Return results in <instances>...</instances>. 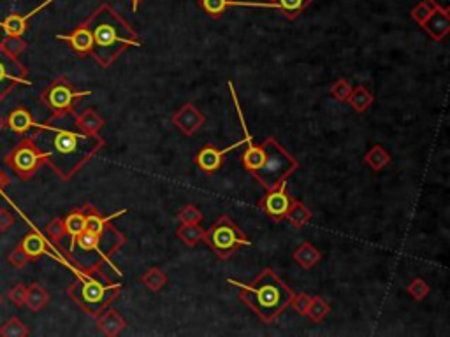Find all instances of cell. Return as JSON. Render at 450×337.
Masks as SVG:
<instances>
[{
  "label": "cell",
  "instance_id": "cell-41",
  "mask_svg": "<svg viewBox=\"0 0 450 337\" xmlns=\"http://www.w3.org/2000/svg\"><path fill=\"white\" fill-rule=\"evenodd\" d=\"M431 11H433V6H431V4L427 2V0H423V2H419L415 7H413L412 13H410V14H412L413 20H415L417 23L420 25L424 20H426V16L431 13Z\"/></svg>",
  "mask_w": 450,
  "mask_h": 337
},
{
  "label": "cell",
  "instance_id": "cell-30",
  "mask_svg": "<svg viewBox=\"0 0 450 337\" xmlns=\"http://www.w3.org/2000/svg\"><path fill=\"white\" fill-rule=\"evenodd\" d=\"M346 102L352 106L354 111L366 113V109H370L371 104H373V95H371L364 87H356L350 91Z\"/></svg>",
  "mask_w": 450,
  "mask_h": 337
},
{
  "label": "cell",
  "instance_id": "cell-12",
  "mask_svg": "<svg viewBox=\"0 0 450 337\" xmlns=\"http://www.w3.org/2000/svg\"><path fill=\"white\" fill-rule=\"evenodd\" d=\"M18 246L27 253V257L30 258V260H35V258L42 257V255H49V257L56 258V260L62 262L63 265L70 267L69 260H67L65 257H62V255L56 253V251L53 250L51 244H49V241H46L44 237L37 232V230H32L30 234H27Z\"/></svg>",
  "mask_w": 450,
  "mask_h": 337
},
{
  "label": "cell",
  "instance_id": "cell-28",
  "mask_svg": "<svg viewBox=\"0 0 450 337\" xmlns=\"http://www.w3.org/2000/svg\"><path fill=\"white\" fill-rule=\"evenodd\" d=\"M311 216H313V212H311L310 209H308L306 205L303 204V202L296 201V198H294L292 204H290V208H289V211H287L285 220L290 223V225L296 227V229H301V227H304L306 223H310Z\"/></svg>",
  "mask_w": 450,
  "mask_h": 337
},
{
  "label": "cell",
  "instance_id": "cell-42",
  "mask_svg": "<svg viewBox=\"0 0 450 337\" xmlns=\"http://www.w3.org/2000/svg\"><path fill=\"white\" fill-rule=\"evenodd\" d=\"M25 295H27V286L21 285V283H18V285H14L13 288L9 290L11 303L16 304L18 307L25 306Z\"/></svg>",
  "mask_w": 450,
  "mask_h": 337
},
{
  "label": "cell",
  "instance_id": "cell-8",
  "mask_svg": "<svg viewBox=\"0 0 450 337\" xmlns=\"http://www.w3.org/2000/svg\"><path fill=\"white\" fill-rule=\"evenodd\" d=\"M92 91H77L65 76H58L41 94V102L51 111L53 118L73 115L74 106L80 98L88 97Z\"/></svg>",
  "mask_w": 450,
  "mask_h": 337
},
{
  "label": "cell",
  "instance_id": "cell-3",
  "mask_svg": "<svg viewBox=\"0 0 450 337\" xmlns=\"http://www.w3.org/2000/svg\"><path fill=\"white\" fill-rule=\"evenodd\" d=\"M227 283L239 290V299L265 324H275L280 314L289 307L294 295L292 290L271 267H265L250 283L232 278Z\"/></svg>",
  "mask_w": 450,
  "mask_h": 337
},
{
  "label": "cell",
  "instance_id": "cell-32",
  "mask_svg": "<svg viewBox=\"0 0 450 337\" xmlns=\"http://www.w3.org/2000/svg\"><path fill=\"white\" fill-rule=\"evenodd\" d=\"M331 313V306H329L327 303H325L322 297L315 295L310 299V306H308V311H306V317L310 318L311 322H315V324H318V322L324 320L327 314Z\"/></svg>",
  "mask_w": 450,
  "mask_h": 337
},
{
  "label": "cell",
  "instance_id": "cell-16",
  "mask_svg": "<svg viewBox=\"0 0 450 337\" xmlns=\"http://www.w3.org/2000/svg\"><path fill=\"white\" fill-rule=\"evenodd\" d=\"M56 39L60 41H65L77 55L81 56H90L92 55V49H94V37H92V32L90 28L83 23L77 25L69 35H56Z\"/></svg>",
  "mask_w": 450,
  "mask_h": 337
},
{
  "label": "cell",
  "instance_id": "cell-4",
  "mask_svg": "<svg viewBox=\"0 0 450 337\" xmlns=\"http://www.w3.org/2000/svg\"><path fill=\"white\" fill-rule=\"evenodd\" d=\"M125 243V236L111 223H108L101 234L83 230L76 237L73 251L65 255L70 260L69 269L74 272V276H77L80 272L97 271V269H104V265H109L115 269L116 274L122 276L123 272L113 264L111 255H115Z\"/></svg>",
  "mask_w": 450,
  "mask_h": 337
},
{
  "label": "cell",
  "instance_id": "cell-25",
  "mask_svg": "<svg viewBox=\"0 0 450 337\" xmlns=\"http://www.w3.org/2000/svg\"><path fill=\"white\" fill-rule=\"evenodd\" d=\"M320 258H322L320 251H318L313 244L308 243V241L301 244V246L294 251V262H296L297 265H301L304 271L315 267V265L320 262Z\"/></svg>",
  "mask_w": 450,
  "mask_h": 337
},
{
  "label": "cell",
  "instance_id": "cell-40",
  "mask_svg": "<svg viewBox=\"0 0 450 337\" xmlns=\"http://www.w3.org/2000/svg\"><path fill=\"white\" fill-rule=\"evenodd\" d=\"M7 260H9V264L13 265L14 269H23L25 265L30 262V258H28L27 253H25V251L21 250L20 246H18L16 250H13L9 255H7Z\"/></svg>",
  "mask_w": 450,
  "mask_h": 337
},
{
  "label": "cell",
  "instance_id": "cell-35",
  "mask_svg": "<svg viewBox=\"0 0 450 337\" xmlns=\"http://www.w3.org/2000/svg\"><path fill=\"white\" fill-rule=\"evenodd\" d=\"M0 41H2L4 49L13 56L21 55L27 49V42L20 35H6V39H0Z\"/></svg>",
  "mask_w": 450,
  "mask_h": 337
},
{
  "label": "cell",
  "instance_id": "cell-11",
  "mask_svg": "<svg viewBox=\"0 0 450 337\" xmlns=\"http://www.w3.org/2000/svg\"><path fill=\"white\" fill-rule=\"evenodd\" d=\"M292 201L294 198L287 193L285 183H283L282 186L275 188V190L265 191L264 197L258 201V209L268 218H271L273 222H282V220H285V215L289 211Z\"/></svg>",
  "mask_w": 450,
  "mask_h": 337
},
{
  "label": "cell",
  "instance_id": "cell-13",
  "mask_svg": "<svg viewBox=\"0 0 450 337\" xmlns=\"http://www.w3.org/2000/svg\"><path fill=\"white\" fill-rule=\"evenodd\" d=\"M171 122L183 136H194L204 125V115L192 102H187L173 115Z\"/></svg>",
  "mask_w": 450,
  "mask_h": 337
},
{
  "label": "cell",
  "instance_id": "cell-23",
  "mask_svg": "<svg viewBox=\"0 0 450 337\" xmlns=\"http://www.w3.org/2000/svg\"><path fill=\"white\" fill-rule=\"evenodd\" d=\"M6 125L13 130L14 134H27L28 130L34 129L35 122L32 118V113L25 108H18L13 109V111L7 115L6 118Z\"/></svg>",
  "mask_w": 450,
  "mask_h": 337
},
{
  "label": "cell",
  "instance_id": "cell-20",
  "mask_svg": "<svg viewBox=\"0 0 450 337\" xmlns=\"http://www.w3.org/2000/svg\"><path fill=\"white\" fill-rule=\"evenodd\" d=\"M74 125L80 132L90 134V136H97L102 129H104V120L99 115L95 109L88 108L80 115H74Z\"/></svg>",
  "mask_w": 450,
  "mask_h": 337
},
{
  "label": "cell",
  "instance_id": "cell-10",
  "mask_svg": "<svg viewBox=\"0 0 450 337\" xmlns=\"http://www.w3.org/2000/svg\"><path fill=\"white\" fill-rule=\"evenodd\" d=\"M28 70L16 56L9 55L4 49L2 41H0V102L18 87V84H25L30 87L28 81Z\"/></svg>",
  "mask_w": 450,
  "mask_h": 337
},
{
  "label": "cell",
  "instance_id": "cell-9",
  "mask_svg": "<svg viewBox=\"0 0 450 337\" xmlns=\"http://www.w3.org/2000/svg\"><path fill=\"white\" fill-rule=\"evenodd\" d=\"M4 162H6L7 167L13 170L18 177H21V179L25 181L30 179V177L41 169V165L46 164L44 157H42L41 151L37 150V146L34 144L32 137H23V139L6 155Z\"/></svg>",
  "mask_w": 450,
  "mask_h": 337
},
{
  "label": "cell",
  "instance_id": "cell-47",
  "mask_svg": "<svg viewBox=\"0 0 450 337\" xmlns=\"http://www.w3.org/2000/svg\"><path fill=\"white\" fill-rule=\"evenodd\" d=\"M4 129H6V118H2V116H0V132H2Z\"/></svg>",
  "mask_w": 450,
  "mask_h": 337
},
{
  "label": "cell",
  "instance_id": "cell-34",
  "mask_svg": "<svg viewBox=\"0 0 450 337\" xmlns=\"http://www.w3.org/2000/svg\"><path fill=\"white\" fill-rule=\"evenodd\" d=\"M406 292L412 295L413 300H417V303H423V300L426 299L427 295H430V285L426 283V279L415 278V279H412V283L408 285Z\"/></svg>",
  "mask_w": 450,
  "mask_h": 337
},
{
  "label": "cell",
  "instance_id": "cell-19",
  "mask_svg": "<svg viewBox=\"0 0 450 337\" xmlns=\"http://www.w3.org/2000/svg\"><path fill=\"white\" fill-rule=\"evenodd\" d=\"M197 6L211 18L218 20L229 7H268V2H241V0H199Z\"/></svg>",
  "mask_w": 450,
  "mask_h": 337
},
{
  "label": "cell",
  "instance_id": "cell-1",
  "mask_svg": "<svg viewBox=\"0 0 450 337\" xmlns=\"http://www.w3.org/2000/svg\"><path fill=\"white\" fill-rule=\"evenodd\" d=\"M67 118L69 115L60 118L51 116L46 123H35V132L30 136L46 164L63 181L73 179L106 146V141L99 134H83L76 125L69 129Z\"/></svg>",
  "mask_w": 450,
  "mask_h": 337
},
{
  "label": "cell",
  "instance_id": "cell-15",
  "mask_svg": "<svg viewBox=\"0 0 450 337\" xmlns=\"http://www.w3.org/2000/svg\"><path fill=\"white\" fill-rule=\"evenodd\" d=\"M420 27H423V30H426L435 41H444L450 32V11L433 7V11L427 14L426 20L420 23Z\"/></svg>",
  "mask_w": 450,
  "mask_h": 337
},
{
  "label": "cell",
  "instance_id": "cell-5",
  "mask_svg": "<svg viewBox=\"0 0 450 337\" xmlns=\"http://www.w3.org/2000/svg\"><path fill=\"white\" fill-rule=\"evenodd\" d=\"M122 292V283H116L102 269L80 272L67 286V295L87 314L97 318L113 306Z\"/></svg>",
  "mask_w": 450,
  "mask_h": 337
},
{
  "label": "cell",
  "instance_id": "cell-36",
  "mask_svg": "<svg viewBox=\"0 0 450 337\" xmlns=\"http://www.w3.org/2000/svg\"><path fill=\"white\" fill-rule=\"evenodd\" d=\"M46 232H48L51 243H55V244L62 243V239L65 237V227H63V220L62 218L51 220V222L48 223V227H46Z\"/></svg>",
  "mask_w": 450,
  "mask_h": 337
},
{
  "label": "cell",
  "instance_id": "cell-2",
  "mask_svg": "<svg viewBox=\"0 0 450 337\" xmlns=\"http://www.w3.org/2000/svg\"><path fill=\"white\" fill-rule=\"evenodd\" d=\"M94 37L92 58L101 67L108 69L120 58L125 49L143 46V39L137 35L132 25L123 20L109 4H101L85 20Z\"/></svg>",
  "mask_w": 450,
  "mask_h": 337
},
{
  "label": "cell",
  "instance_id": "cell-37",
  "mask_svg": "<svg viewBox=\"0 0 450 337\" xmlns=\"http://www.w3.org/2000/svg\"><path fill=\"white\" fill-rule=\"evenodd\" d=\"M178 218L182 223H201L203 222L204 215H203V211L197 208V205L189 204V205H185L182 211H180Z\"/></svg>",
  "mask_w": 450,
  "mask_h": 337
},
{
  "label": "cell",
  "instance_id": "cell-17",
  "mask_svg": "<svg viewBox=\"0 0 450 337\" xmlns=\"http://www.w3.org/2000/svg\"><path fill=\"white\" fill-rule=\"evenodd\" d=\"M83 211H85V230H88V232H92V234H101L108 223H111L113 220H116V218H120V216L130 212V208L120 209L118 212H113V215L104 216V215H101V211H99L95 205L85 204Z\"/></svg>",
  "mask_w": 450,
  "mask_h": 337
},
{
  "label": "cell",
  "instance_id": "cell-14",
  "mask_svg": "<svg viewBox=\"0 0 450 337\" xmlns=\"http://www.w3.org/2000/svg\"><path fill=\"white\" fill-rule=\"evenodd\" d=\"M244 143H246V139L239 141V143L232 144V146L225 148V150H217L215 146L208 144V146H204L203 150H201L199 153L196 155V160H194V162H196L197 167L203 170L204 174L211 176V174H215L218 169H220L222 160H224L225 155L230 153V151H234L236 148H239L241 144H244Z\"/></svg>",
  "mask_w": 450,
  "mask_h": 337
},
{
  "label": "cell",
  "instance_id": "cell-48",
  "mask_svg": "<svg viewBox=\"0 0 450 337\" xmlns=\"http://www.w3.org/2000/svg\"><path fill=\"white\" fill-rule=\"evenodd\" d=\"M0 304H2V297H0Z\"/></svg>",
  "mask_w": 450,
  "mask_h": 337
},
{
  "label": "cell",
  "instance_id": "cell-29",
  "mask_svg": "<svg viewBox=\"0 0 450 337\" xmlns=\"http://www.w3.org/2000/svg\"><path fill=\"white\" fill-rule=\"evenodd\" d=\"M364 164L371 170H375V172H380L382 169L387 167V165L391 164V155H389L380 144H375V146L368 151L366 157H364Z\"/></svg>",
  "mask_w": 450,
  "mask_h": 337
},
{
  "label": "cell",
  "instance_id": "cell-31",
  "mask_svg": "<svg viewBox=\"0 0 450 337\" xmlns=\"http://www.w3.org/2000/svg\"><path fill=\"white\" fill-rule=\"evenodd\" d=\"M141 281L151 290V292H161L165 285H168V274L158 267H150L143 276Z\"/></svg>",
  "mask_w": 450,
  "mask_h": 337
},
{
  "label": "cell",
  "instance_id": "cell-46",
  "mask_svg": "<svg viewBox=\"0 0 450 337\" xmlns=\"http://www.w3.org/2000/svg\"><path fill=\"white\" fill-rule=\"evenodd\" d=\"M130 2H132V11H134V13H136L137 7H139V4L144 2V0H130Z\"/></svg>",
  "mask_w": 450,
  "mask_h": 337
},
{
  "label": "cell",
  "instance_id": "cell-38",
  "mask_svg": "<svg viewBox=\"0 0 450 337\" xmlns=\"http://www.w3.org/2000/svg\"><path fill=\"white\" fill-rule=\"evenodd\" d=\"M350 91H352V84H350L346 80H338L331 87V91H329V94H331V97L335 98V101L346 102V98H349Z\"/></svg>",
  "mask_w": 450,
  "mask_h": 337
},
{
  "label": "cell",
  "instance_id": "cell-7",
  "mask_svg": "<svg viewBox=\"0 0 450 337\" xmlns=\"http://www.w3.org/2000/svg\"><path fill=\"white\" fill-rule=\"evenodd\" d=\"M204 243L215 251L218 258L227 260L232 257L234 251L241 246H251V241L244 236L243 230L229 218V216H220L210 229L204 232Z\"/></svg>",
  "mask_w": 450,
  "mask_h": 337
},
{
  "label": "cell",
  "instance_id": "cell-21",
  "mask_svg": "<svg viewBox=\"0 0 450 337\" xmlns=\"http://www.w3.org/2000/svg\"><path fill=\"white\" fill-rule=\"evenodd\" d=\"M97 325H99V329L102 331V334H106L109 337H115V336H118L120 332L123 331V329H125L127 322H125V318H123L122 314L118 313V311L111 310V307H109V310H106L104 313L101 314V317H97Z\"/></svg>",
  "mask_w": 450,
  "mask_h": 337
},
{
  "label": "cell",
  "instance_id": "cell-22",
  "mask_svg": "<svg viewBox=\"0 0 450 337\" xmlns=\"http://www.w3.org/2000/svg\"><path fill=\"white\" fill-rule=\"evenodd\" d=\"M63 227H65V236L69 237V250L65 251V255L69 251H73L74 243H76V237L80 236L85 230V211L83 208L73 209L69 215L63 218Z\"/></svg>",
  "mask_w": 450,
  "mask_h": 337
},
{
  "label": "cell",
  "instance_id": "cell-39",
  "mask_svg": "<svg viewBox=\"0 0 450 337\" xmlns=\"http://www.w3.org/2000/svg\"><path fill=\"white\" fill-rule=\"evenodd\" d=\"M310 299L311 297L308 295V293H294L289 306L296 311V314H299V317H306L308 306H310Z\"/></svg>",
  "mask_w": 450,
  "mask_h": 337
},
{
  "label": "cell",
  "instance_id": "cell-44",
  "mask_svg": "<svg viewBox=\"0 0 450 337\" xmlns=\"http://www.w3.org/2000/svg\"><path fill=\"white\" fill-rule=\"evenodd\" d=\"M433 7H438V9L450 11V0H427Z\"/></svg>",
  "mask_w": 450,
  "mask_h": 337
},
{
  "label": "cell",
  "instance_id": "cell-45",
  "mask_svg": "<svg viewBox=\"0 0 450 337\" xmlns=\"http://www.w3.org/2000/svg\"><path fill=\"white\" fill-rule=\"evenodd\" d=\"M9 183H11L9 176H7V174H4L2 170H0V193L4 195V188H6Z\"/></svg>",
  "mask_w": 450,
  "mask_h": 337
},
{
  "label": "cell",
  "instance_id": "cell-6",
  "mask_svg": "<svg viewBox=\"0 0 450 337\" xmlns=\"http://www.w3.org/2000/svg\"><path fill=\"white\" fill-rule=\"evenodd\" d=\"M261 146L264 151V158L261 165L251 172V176L265 191H271L282 186L287 177L299 169V160L292 157L275 137H268L264 143H261Z\"/></svg>",
  "mask_w": 450,
  "mask_h": 337
},
{
  "label": "cell",
  "instance_id": "cell-27",
  "mask_svg": "<svg viewBox=\"0 0 450 337\" xmlns=\"http://www.w3.org/2000/svg\"><path fill=\"white\" fill-rule=\"evenodd\" d=\"M204 232L206 230L201 227V223H182V227L176 230V237L187 246H196V244L203 243Z\"/></svg>",
  "mask_w": 450,
  "mask_h": 337
},
{
  "label": "cell",
  "instance_id": "cell-26",
  "mask_svg": "<svg viewBox=\"0 0 450 337\" xmlns=\"http://www.w3.org/2000/svg\"><path fill=\"white\" fill-rule=\"evenodd\" d=\"M49 303V293L42 288L39 283H32L27 286V295H25V306L32 313H39L46 304Z\"/></svg>",
  "mask_w": 450,
  "mask_h": 337
},
{
  "label": "cell",
  "instance_id": "cell-33",
  "mask_svg": "<svg viewBox=\"0 0 450 337\" xmlns=\"http://www.w3.org/2000/svg\"><path fill=\"white\" fill-rule=\"evenodd\" d=\"M28 334H30V331L27 329V325L16 317L9 318V320L0 327V336L2 337H27Z\"/></svg>",
  "mask_w": 450,
  "mask_h": 337
},
{
  "label": "cell",
  "instance_id": "cell-24",
  "mask_svg": "<svg viewBox=\"0 0 450 337\" xmlns=\"http://www.w3.org/2000/svg\"><path fill=\"white\" fill-rule=\"evenodd\" d=\"M313 0H269L268 7L282 13L287 20H297Z\"/></svg>",
  "mask_w": 450,
  "mask_h": 337
},
{
  "label": "cell",
  "instance_id": "cell-18",
  "mask_svg": "<svg viewBox=\"0 0 450 337\" xmlns=\"http://www.w3.org/2000/svg\"><path fill=\"white\" fill-rule=\"evenodd\" d=\"M51 2H55V0H44L41 6L32 9L30 13L23 14V16H20V14H11L6 20L0 21V28L6 32V35H20L21 37V35L25 34V30H27V25L28 21H30V18H34L37 13H41V11L44 9V7H48Z\"/></svg>",
  "mask_w": 450,
  "mask_h": 337
},
{
  "label": "cell",
  "instance_id": "cell-43",
  "mask_svg": "<svg viewBox=\"0 0 450 337\" xmlns=\"http://www.w3.org/2000/svg\"><path fill=\"white\" fill-rule=\"evenodd\" d=\"M14 225V216L11 215V211L0 208V232H7L11 227Z\"/></svg>",
  "mask_w": 450,
  "mask_h": 337
}]
</instances>
